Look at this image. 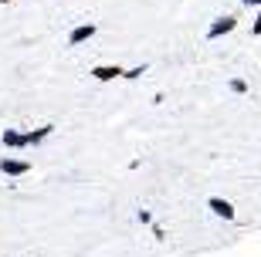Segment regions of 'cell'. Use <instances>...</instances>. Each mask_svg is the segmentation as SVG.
Returning a JSON list of instances; mask_svg holds the SVG:
<instances>
[{
  "mask_svg": "<svg viewBox=\"0 0 261 257\" xmlns=\"http://www.w3.org/2000/svg\"><path fill=\"white\" fill-rule=\"evenodd\" d=\"M0 139H4V146H7V149H24V146H28L24 132H17V129H4V135H0Z\"/></svg>",
  "mask_w": 261,
  "mask_h": 257,
  "instance_id": "6",
  "label": "cell"
},
{
  "mask_svg": "<svg viewBox=\"0 0 261 257\" xmlns=\"http://www.w3.org/2000/svg\"><path fill=\"white\" fill-rule=\"evenodd\" d=\"M244 7H261V0H241Z\"/></svg>",
  "mask_w": 261,
  "mask_h": 257,
  "instance_id": "12",
  "label": "cell"
},
{
  "mask_svg": "<svg viewBox=\"0 0 261 257\" xmlns=\"http://www.w3.org/2000/svg\"><path fill=\"white\" fill-rule=\"evenodd\" d=\"M92 34H95V24H78V27L68 34V44H71V48H78V44H85Z\"/></svg>",
  "mask_w": 261,
  "mask_h": 257,
  "instance_id": "5",
  "label": "cell"
},
{
  "mask_svg": "<svg viewBox=\"0 0 261 257\" xmlns=\"http://www.w3.org/2000/svg\"><path fill=\"white\" fill-rule=\"evenodd\" d=\"M0 169L7 173V176H24V173L31 169V162H24V159H10V156H4V159H0Z\"/></svg>",
  "mask_w": 261,
  "mask_h": 257,
  "instance_id": "3",
  "label": "cell"
},
{
  "mask_svg": "<svg viewBox=\"0 0 261 257\" xmlns=\"http://www.w3.org/2000/svg\"><path fill=\"white\" fill-rule=\"evenodd\" d=\"M0 4H10V0H0Z\"/></svg>",
  "mask_w": 261,
  "mask_h": 257,
  "instance_id": "13",
  "label": "cell"
},
{
  "mask_svg": "<svg viewBox=\"0 0 261 257\" xmlns=\"http://www.w3.org/2000/svg\"><path fill=\"white\" fill-rule=\"evenodd\" d=\"M143 75H146V65H139V68H129V71H126L122 78H143Z\"/></svg>",
  "mask_w": 261,
  "mask_h": 257,
  "instance_id": "9",
  "label": "cell"
},
{
  "mask_svg": "<svg viewBox=\"0 0 261 257\" xmlns=\"http://www.w3.org/2000/svg\"><path fill=\"white\" fill-rule=\"evenodd\" d=\"M139 223H153V213L149 210H139Z\"/></svg>",
  "mask_w": 261,
  "mask_h": 257,
  "instance_id": "10",
  "label": "cell"
},
{
  "mask_svg": "<svg viewBox=\"0 0 261 257\" xmlns=\"http://www.w3.org/2000/svg\"><path fill=\"white\" fill-rule=\"evenodd\" d=\"M122 75H126V71L119 65H95L92 68V78H95V81H112V78H122Z\"/></svg>",
  "mask_w": 261,
  "mask_h": 257,
  "instance_id": "2",
  "label": "cell"
},
{
  "mask_svg": "<svg viewBox=\"0 0 261 257\" xmlns=\"http://www.w3.org/2000/svg\"><path fill=\"white\" fill-rule=\"evenodd\" d=\"M51 132H55V125H41V129H31V132H24V139H28V146H41Z\"/></svg>",
  "mask_w": 261,
  "mask_h": 257,
  "instance_id": "7",
  "label": "cell"
},
{
  "mask_svg": "<svg viewBox=\"0 0 261 257\" xmlns=\"http://www.w3.org/2000/svg\"><path fill=\"white\" fill-rule=\"evenodd\" d=\"M234 27H238V17H231V14H224V17H217V20L211 24V27H207V41H217L221 34H231Z\"/></svg>",
  "mask_w": 261,
  "mask_h": 257,
  "instance_id": "1",
  "label": "cell"
},
{
  "mask_svg": "<svg viewBox=\"0 0 261 257\" xmlns=\"http://www.w3.org/2000/svg\"><path fill=\"white\" fill-rule=\"evenodd\" d=\"M251 34H261V7H258V17H254V24H251Z\"/></svg>",
  "mask_w": 261,
  "mask_h": 257,
  "instance_id": "11",
  "label": "cell"
},
{
  "mask_svg": "<svg viewBox=\"0 0 261 257\" xmlns=\"http://www.w3.org/2000/svg\"><path fill=\"white\" fill-rule=\"evenodd\" d=\"M227 88H231L234 95H248V81H244V78H231V81H227Z\"/></svg>",
  "mask_w": 261,
  "mask_h": 257,
  "instance_id": "8",
  "label": "cell"
},
{
  "mask_svg": "<svg viewBox=\"0 0 261 257\" xmlns=\"http://www.w3.org/2000/svg\"><path fill=\"white\" fill-rule=\"evenodd\" d=\"M207 207H211L217 217H224V220H234V217H238V210H234L227 200H221V196H211V200H207Z\"/></svg>",
  "mask_w": 261,
  "mask_h": 257,
  "instance_id": "4",
  "label": "cell"
}]
</instances>
